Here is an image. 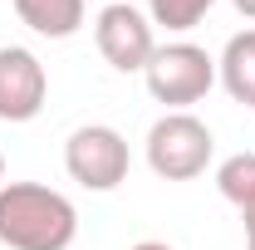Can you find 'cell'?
<instances>
[{
    "label": "cell",
    "mask_w": 255,
    "mask_h": 250,
    "mask_svg": "<svg viewBox=\"0 0 255 250\" xmlns=\"http://www.w3.org/2000/svg\"><path fill=\"white\" fill-rule=\"evenodd\" d=\"M216 79L226 84V94L236 103L255 108V30H241L226 39L221 59H216Z\"/></svg>",
    "instance_id": "obj_8"
},
{
    "label": "cell",
    "mask_w": 255,
    "mask_h": 250,
    "mask_svg": "<svg viewBox=\"0 0 255 250\" xmlns=\"http://www.w3.org/2000/svg\"><path fill=\"white\" fill-rule=\"evenodd\" d=\"M128 250H172L167 241H137V246H128Z\"/></svg>",
    "instance_id": "obj_12"
},
{
    "label": "cell",
    "mask_w": 255,
    "mask_h": 250,
    "mask_svg": "<svg viewBox=\"0 0 255 250\" xmlns=\"http://www.w3.org/2000/svg\"><path fill=\"white\" fill-rule=\"evenodd\" d=\"M79 236V211L64 191L44 182L0 187V246L10 250H69Z\"/></svg>",
    "instance_id": "obj_1"
},
{
    "label": "cell",
    "mask_w": 255,
    "mask_h": 250,
    "mask_svg": "<svg viewBox=\"0 0 255 250\" xmlns=\"http://www.w3.org/2000/svg\"><path fill=\"white\" fill-rule=\"evenodd\" d=\"M231 5H236V10L246 15V20H255V0H231Z\"/></svg>",
    "instance_id": "obj_13"
},
{
    "label": "cell",
    "mask_w": 255,
    "mask_h": 250,
    "mask_svg": "<svg viewBox=\"0 0 255 250\" xmlns=\"http://www.w3.org/2000/svg\"><path fill=\"white\" fill-rule=\"evenodd\" d=\"M216 0H147V20L162 25L167 34H187L211 15Z\"/></svg>",
    "instance_id": "obj_10"
},
{
    "label": "cell",
    "mask_w": 255,
    "mask_h": 250,
    "mask_svg": "<svg viewBox=\"0 0 255 250\" xmlns=\"http://www.w3.org/2000/svg\"><path fill=\"white\" fill-rule=\"evenodd\" d=\"M128 167H132V152H128V137L108 123H84L69 132L64 142V172L79 182L84 191H113L128 182Z\"/></svg>",
    "instance_id": "obj_4"
},
{
    "label": "cell",
    "mask_w": 255,
    "mask_h": 250,
    "mask_svg": "<svg viewBox=\"0 0 255 250\" xmlns=\"http://www.w3.org/2000/svg\"><path fill=\"white\" fill-rule=\"evenodd\" d=\"M15 15L25 30L44 34V39H69V34L84 30L89 5L84 0H15Z\"/></svg>",
    "instance_id": "obj_7"
},
{
    "label": "cell",
    "mask_w": 255,
    "mask_h": 250,
    "mask_svg": "<svg viewBox=\"0 0 255 250\" xmlns=\"http://www.w3.org/2000/svg\"><path fill=\"white\" fill-rule=\"evenodd\" d=\"M241 226H246V250H255V206L241 211Z\"/></svg>",
    "instance_id": "obj_11"
},
{
    "label": "cell",
    "mask_w": 255,
    "mask_h": 250,
    "mask_svg": "<svg viewBox=\"0 0 255 250\" xmlns=\"http://www.w3.org/2000/svg\"><path fill=\"white\" fill-rule=\"evenodd\" d=\"M0 187H5V157H0Z\"/></svg>",
    "instance_id": "obj_14"
},
{
    "label": "cell",
    "mask_w": 255,
    "mask_h": 250,
    "mask_svg": "<svg viewBox=\"0 0 255 250\" xmlns=\"http://www.w3.org/2000/svg\"><path fill=\"white\" fill-rule=\"evenodd\" d=\"M49 98V74L34 49L0 44V123H30Z\"/></svg>",
    "instance_id": "obj_6"
},
{
    "label": "cell",
    "mask_w": 255,
    "mask_h": 250,
    "mask_svg": "<svg viewBox=\"0 0 255 250\" xmlns=\"http://www.w3.org/2000/svg\"><path fill=\"white\" fill-rule=\"evenodd\" d=\"M216 191L236 211H251L255 206V152H231L216 167Z\"/></svg>",
    "instance_id": "obj_9"
},
{
    "label": "cell",
    "mask_w": 255,
    "mask_h": 250,
    "mask_svg": "<svg viewBox=\"0 0 255 250\" xmlns=\"http://www.w3.org/2000/svg\"><path fill=\"white\" fill-rule=\"evenodd\" d=\"M147 167L162 182H196L211 157H216V137L211 127L191 113H162L157 123L147 127Z\"/></svg>",
    "instance_id": "obj_3"
},
{
    "label": "cell",
    "mask_w": 255,
    "mask_h": 250,
    "mask_svg": "<svg viewBox=\"0 0 255 250\" xmlns=\"http://www.w3.org/2000/svg\"><path fill=\"white\" fill-rule=\"evenodd\" d=\"M94 44L108 69L118 74H142L152 49H157V34H152V20L132 5V0H108L94 15Z\"/></svg>",
    "instance_id": "obj_5"
},
{
    "label": "cell",
    "mask_w": 255,
    "mask_h": 250,
    "mask_svg": "<svg viewBox=\"0 0 255 250\" xmlns=\"http://www.w3.org/2000/svg\"><path fill=\"white\" fill-rule=\"evenodd\" d=\"M142 84H147V94L157 98L167 113H187L191 103H201L211 94L216 59L201 44H191V39H172V44L152 49V59L142 69Z\"/></svg>",
    "instance_id": "obj_2"
}]
</instances>
